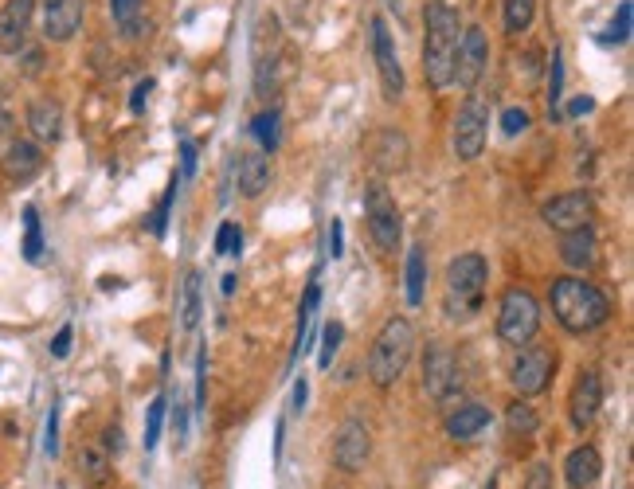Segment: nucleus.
<instances>
[{"mask_svg":"<svg viewBox=\"0 0 634 489\" xmlns=\"http://www.w3.org/2000/svg\"><path fill=\"white\" fill-rule=\"evenodd\" d=\"M533 16H537V0H505V28L513 36L525 32L533 24Z\"/></svg>","mask_w":634,"mask_h":489,"instance_id":"nucleus-30","label":"nucleus"},{"mask_svg":"<svg viewBox=\"0 0 634 489\" xmlns=\"http://www.w3.org/2000/svg\"><path fill=\"white\" fill-rule=\"evenodd\" d=\"M341 341H345V325H341V321H329V325H325V333H321L317 368H329V364H333V356H337V349H341Z\"/></svg>","mask_w":634,"mask_h":489,"instance_id":"nucleus-31","label":"nucleus"},{"mask_svg":"<svg viewBox=\"0 0 634 489\" xmlns=\"http://www.w3.org/2000/svg\"><path fill=\"white\" fill-rule=\"evenodd\" d=\"M541 329V306L525 286H509L498 306V337L505 345H529Z\"/></svg>","mask_w":634,"mask_h":489,"instance_id":"nucleus-5","label":"nucleus"},{"mask_svg":"<svg viewBox=\"0 0 634 489\" xmlns=\"http://www.w3.org/2000/svg\"><path fill=\"white\" fill-rule=\"evenodd\" d=\"M462 388L458 380V356L447 349V345H431L427 356H423V392L431 400H451L454 392Z\"/></svg>","mask_w":634,"mask_h":489,"instance_id":"nucleus-9","label":"nucleus"},{"mask_svg":"<svg viewBox=\"0 0 634 489\" xmlns=\"http://www.w3.org/2000/svg\"><path fill=\"white\" fill-rule=\"evenodd\" d=\"M196 321H200V270H188L181 286V325L196 329Z\"/></svg>","mask_w":634,"mask_h":489,"instance_id":"nucleus-26","label":"nucleus"},{"mask_svg":"<svg viewBox=\"0 0 634 489\" xmlns=\"http://www.w3.org/2000/svg\"><path fill=\"white\" fill-rule=\"evenodd\" d=\"M28 130H32L36 141L55 145L59 134H63V110H59V102H51V98L32 102V106H28Z\"/></svg>","mask_w":634,"mask_h":489,"instance_id":"nucleus-20","label":"nucleus"},{"mask_svg":"<svg viewBox=\"0 0 634 489\" xmlns=\"http://www.w3.org/2000/svg\"><path fill=\"white\" fill-rule=\"evenodd\" d=\"M423 286H427V251L415 243L408 251V302L419 306L423 302Z\"/></svg>","mask_w":634,"mask_h":489,"instance_id":"nucleus-25","label":"nucleus"},{"mask_svg":"<svg viewBox=\"0 0 634 489\" xmlns=\"http://www.w3.org/2000/svg\"><path fill=\"white\" fill-rule=\"evenodd\" d=\"M368 454H372V435H368V427H364L361 419L341 423L337 443H333V462H337V470L357 474V470H364Z\"/></svg>","mask_w":634,"mask_h":489,"instance_id":"nucleus-13","label":"nucleus"},{"mask_svg":"<svg viewBox=\"0 0 634 489\" xmlns=\"http://www.w3.org/2000/svg\"><path fill=\"white\" fill-rule=\"evenodd\" d=\"M486 489H494V486H486Z\"/></svg>","mask_w":634,"mask_h":489,"instance_id":"nucleus-51","label":"nucleus"},{"mask_svg":"<svg viewBox=\"0 0 634 489\" xmlns=\"http://www.w3.org/2000/svg\"><path fill=\"white\" fill-rule=\"evenodd\" d=\"M8 130H12V114L0 106V134H8Z\"/></svg>","mask_w":634,"mask_h":489,"instance_id":"nucleus-50","label":"nucleus"},{"mask_svg":"<svg viewBox=\"0 0 634 489\" xmlns=\"http://www.w3.org/2000/svg\"><path fill=\"white\" fill-rule=\"evenodd\" d=\"M486 282H490V267L482 255H458L447 267V317L451 321H466L482 310L486 298Z\"/></svg>","mask_w":634,"mask_h":489,"instance_id":"nucleus-4","label":"nucleus"},{"mask_svg":"<svg viewBox=\"0 0 634 489\" xmlns=\"http://www.w3.org/2000/svg\"><path fill=\"white\" fill-rule=\"evenodd\" d=\"M306 396H310V384H306V376L294 384V415H302L306 411Z\"/></svg>","mask_w":634,"mask_h":489,"instance_id":"nucleus-44","label":"nucleus"},{"mask_svg":"<svg viewBox=\"0 0 634 489\" xmlns=\"http://www.w3.org/2000/svg\"><path fill=\"white\" fill-rule=\"evenodd\" d=\"M505 427H509L513 435L529 439V435H537L541 419H537V411H533V407H529L525 400H513V403H509V411H505Z\"/></svg>","mask_w":634,"mask_h":489,"instance_id":"nucleus-27","label":"nucleus"},{"mask_svg":"<svg viewBox=\"0 0 634 489\" xmlns=\"http://www.w3.org/2000/svg\"><path fill=\"white\" fill-rule=\"evenodd\" d=\"M181 173L184 177L196 173V145H192V141H181Z\"/></svg>","mask_w":634,"mask_h":489,"instance_id":"nucleus-43","label":"nucleus"},{"mask_svg":"<svg viewBox=\"0 0 634 489\" xmlns=\"http://www.w3.org/2000/svg\"><path fill=\"white\" fill-rule=\"evenodd\" d=\"M24 59H28V67H24V71H28V75H36V71H40V67H44V51H28V55H24Z\"/></svg>","mask_w":634,"mask_h":489,"instance_id":"nucleus-47","label":"nucleus"},{"mask_svg":"<svg viewBox=\"0 0 634 489\" xmlns=\"http://www.w3.org/2000/svg\"><path fill=\"white\" fill-rule=\"evenodd\" d=\"M490 63V44H486V32L482 28H466L462 40H458V55H454V83L466 90L478 87L482 71Z\"/></svg>","mask_w":634,"mask_h":489,"instance_id":"nucleus-12","label":"nucleus"},{"mask_svg":"<svg viewBox=\"0 0 634 489\" xmlns=\"http://www.w3.org/2000/svg\"><path fill=\"white\" fill-rule=\"evenodd\" d=\"M556 372V353L544 345H525L513 360V388L521 396H541Z\"/></svg>","mask_w":634,"mask_h":489,"instance_id":"nucleus-8","label":"nucleus"},{"mask_svg":"<svg viewBox=\"0 0 634 489\" xmlns=\"http://www.w3.org/2000/svg\"><path fill=\"white\" fill-rule=\"evenodd\" d=\"M149 90H153V83H141V87L134 90V98H130V110H134V114H141V106H145V98H149Z\"/></svg>","mask_w":634,"mask_h":489,"instance_id":"nucleus-45","label":"nucleus"},{"mask_svg":"<svg viewBox=\"0 0 634 489\" xmlns=\"http://www.w3.org/2000/svg\"><path fill=\"white\" fill-rule=\"evenodd\" d=\"M560 98H564V55H560V51H552V71H548V106L556 110V106H560Z\"/></svg>","mask_w":634,"mask_h":489,"instance_id":"nucleus-34","label":"nucleus"},{"mask_svg":"<svg viewBox=\"0 0 634 489\" xmlns=\"http://www.w3.org/2000/svg\"><path fill=\"white\" fill-rule=\"evenodd\" d=\"M79 478L91 489H102L110 482V454L98 446H83L79 450Z\"/></svg>","mask_w":634,"mask_h":489,"instance_id":"nucleus-23","label":"nucleus"},{"mask_svg":"<svg viewBox=\"0 0 634 489\" xmlns=\"http://www.w3.org/2000/svg\"><path fill=\"white\" fill-rule=\"evenodd\" d=\"M271 184V165H267V153H239V192L247 200L263 196V188Z\"/></svg>","mask_w":634,"mask_h":489,"instance_id":"nucleus-22","label":"nucleus"},{"mask_svg":"<svg viewBox=\"0 0 634 489\" xmlns=\"http://www.w3.org/2000/svg\"><path fill=\"white\" fill-rule=\"evenodd\" d=\"M548 302H552V317L584 337L591 329H599L607 317H611V302L599 286H591L584 278H552V290H548Z\"/></svg>","mask_w":634,"mask_h":489,"instance_id":"nucleus-2","label":"nucleus"},{"mask_svg":"<svg viewBox=\"0 0 634 489\" xmlns=\"http://www.w3.org/2000/svg\"><path fill=\"white\" fill-rule=\"evenodd\" d=\"M106 450H114V454L122 450V431H118V427H110V431H106Z\"/></svg>","mask_w":634,"mask_h":489,"instance_id":"nucleus-48","label":"nucleus"},{"mask_svg":"<svg viewBox=\"0 0 634 489\" xmlns=\"http://www.w3.org/2000/svg\"><path fill=\"white\" fill-rule=\"evenodd\" d=\"M40 169H44V153H40L36 141H12L8 145V153H4V177L12 180V184H28Z\"/></svg>","mask_w":634,"mask_h":489,"instance_id":"nucleus-17","label":"nucleus"},{"mask_svg":"<svg viewBox=\"0 0 634 489\" xmlns=\"http://www.w3.org/2000/svg\"><path fill=\"white\" fill-rule=\"evenodd\" d=\"M607 40H615V44L631 40V0H623V4H619V16L611 20V32H607Z\"/></svg>","mask_w":634,"mask_h":489,"instance_id":"nucleus-36","label":"nucleus"},{"mask_svg":"<svg viewBox=\"0 0 634 489\" xmlns=\"http://www.w3.org/2000/svg\"><path fill=\"white\" fill-rule=\"evenodd\" d=\"M71 341H75V329H71V325H63V329L55 333V341H51V356H55V360H63V356L71 353Z\"/></svg>","mask_w":634,"mask_h":489,"instance_id":"nucleus-42","label":"nucleus"},{"mask_svg":"<svg viewBox=\"0 0 634 489\" xmlns=\"http://www.w3.org/2000/svg\"><path fill=\"white\" fill-rule=\"evenodd\" d=\"M251 134L259 137L263 153H271L274 145H278V114H274V110H267V114H259V118H255V126H251Z\"/></svg>","mask_w":634,"mask_h":489,"instance_id":"nucleus-33","label":"nucleus"},{"mask_svg":"<svg viewBox=\"0 0 634 489\" xmlns=\"http://www.w3.org/2000/svg\"><path fill=\"white\" fill-rule=\"evenodd\" d=\"M141 8L145 0H110V12L126 36H141Z\"/></svg>","mask_w":634,"mask_h":489,"instance_id":"nucleus-29","label":"nucleus"},{"mask_svg":"<svg viewBox=\"0 0 634 489\" xmlns=\"http://www.w3.org/2000/svg\"><path fill=\"white\" fill-rule=\"evenodd\" d=\"M83 12H87L83 0H44V12H40L44 36L51 44H67L83 28Z\"/></svg>","mask_w":634,"mask_h":489,"instance_id":"nucleus-15","label":"nucleus"},{"mask_svg":"<svg viewBox=\"0 0 634 489\" xmlns=\"http://www.w3.org/2000/svg\"><path fill=\"white\" fill-rule=\"evenodd\" d=\"M165 396H157V400L149 403V415H145V450H153L157 439H161V423H165Z\"/></svg>","mask_w":634,"mask_h":489,"instance_id":"nucleus-32","label":"nucleus"},{"mask_svg":"<svg viewBox=\"0 0 634 489\" xmlns=\"http://www.w3.org/2000/svg\"><path fill=\"white\" fill-rule=\"evenodd\" d=\"M411 349H415V329H411L408 317H388L384 329L376 333L372 349H368V380L388 392L392 384H400L404 368L411 360Z\"/></svg>","mask_w":634,"mask_h":489,"instance_id":"nucleus-3","label":"nucleus"},{"mask_svg":"<svg viewBox=\"0 0 634 489\" xmlns=\"http://www.w3.org/2000/svg\"><path fill=\"white\" fill-rule=\"evenodd\" d=\"M364 220H368V235H372L376 251L380 255H396L404 227H400V208H396V200H392V192L384 184H368V192H364Z\"/></svg>","mask_w":634,"mask_h":489,"instance_id":"nucleus-6","label":"nucleus"},{"mask_svg":"<svg viewBox=\"0 0 634 489\" xmlns=\"http://www.w3.org/2000/svg\"><path fill=\"white\" fill-rule=\"evenodd\" d=\"M599 470H603V458H599L595 446H576L564 462V478L572 489H591L599 482Z\"/></svg>","mask_w":634,"mask_h":489,"instance_id":"nucleus-19","label":"nucleus"},{"mask_svg":"<svg viewBox=\"0 0 634 489\" xmlns=\"http://www.w3.org/2000/svg\"><path fill=\"white\" fill-rule=\"evenodd\" d=\"M486 423H490V411H486L482 403H462L458 411L447 415V439L466 443V439H474L478 431H486Z\"/></svg>","mask_w":634,"mask_h":489,"instance_id":"nucleus-21","label":"nucleus"},{"mask_svg":"<svg viewBox=\"0 0 634 489\" xmlns=\"http://www.w3.org/2000/svg\"><path fill=\"white\" fill-rule=\"evenodd\" d=\"M239 247H243V231H239V223H224V227H220V235H216V251H220V255H239Z\"/></svg>","mask_w":634,"mask_h":489,"instance_id":"nucleus-35","label":"nucleus"},{"mask_svg":"<svg viewBox=\"0 0 634 489\" xmlns=\"http://www.w3.org/2000/svg\"><path fill=\"white\" fill-rule=\"evenodd\" d=\"M380 153H376V165L384 169V173H400L404 165H408V141L396 134V130H384L380 134Z\"/></svg>","mask_w":634,"mask_h":489,"instance_id":"nucleus-24","label":"nucleus"},{"mask_svg":"<svg viewBox=\"0 0 634 489\" xmlns=\"http://www.w3.org/2000/svg\"><path fill=\"white\" fill-rule=\"evenodd\" d=\"M599 407H603V380H599V372H580V380H576V388L568 396V419H572V427L588 431L591 423H595V415H599Z\"/></svg>","mask_w":634,"mask_h":489,"instance_id":"nucleus-16","label":"nucleus"},{"mask_svg":"<svg viewBox=\"0 0 634 489\" xmlns=\"http://www.w3.org/2000/svg\"><path fill=\"white\" fill-rule=\"evenodd\" d=\"M372 55H376V71H380V83H384V98H404V67H400V55L392 44V32L388 24L376 16L372 20Z\"/></svg>","mask_w":634,"mask_h":489,"instance_id":"nucleus-11","label":"nucleus"},{"mask_svg":"<svg viewBox=\"0 0 634 489\" xmlns=\"http://www.w3.org/2000/svg\"><path fill=\"white\" fill-rule=\"evenodd\" d=\"M208 356L200 353L196 356V411H204V403H208Z\"/></svg>","mask_w":634,"mask_h":489,"instance_id":"nucleus-39","label":"nucleus"},{"mask_svg":"<svg viewBox=\"0 0 634 489\" xmlns=\"http://www.w3.org/2000/svg\"><path fill=\"white\" fill-rule=\"evenodd\" d=\"M544 223L552 227V231H576V227H591L595 220V204H591V196L584 188H576V192H560V196H552L548 204H544Z\"/></svg>","mask_w":634,"mask_h":489,"instance_id":"nucleus-10","label":"nucleus"},{"mask_svg":"<svg viewBox=\"0 0 634 489\" xmlns=\"http://www.w3.org/2000/svg\"><path fill=\"white\" fill-rule=\"evenodd\" d=\"M501 130L509 137L525 134V130H529V114H525V110H505V114H501Z\"/></svg>","mask_w":634,"mask_h":489,"instance_id":"nucleus-38","label":"nucleus"},{"mask_svg":"<svg viewBox=\"0 0 634 489\" xmlns=\"http://www.w3.org/2000/svg\"><path fill=\"white\" fill-rule=\"evenodd\" d=\"M486 134H490V106L482 98H470L458 118H454V153L458 161H478L486 149Z\"/></svg>","mask_w":634,"mask_h":489,"instance_id":"nucleus-7","label":"nucleus"},{"mask_svg":"<svg viewBox=\"0 0 634 489\" xmlns=\"http://www.w3.org/2000/svg\"><path fill=\"white\" fill-rule=\"evenodd\" d=\"M329 251H333V259L341 255V220H333V227H329Z\"/></svg>","mask_w":634,"mask_h":489,"instance_id":"nucleus-46","label":"nucleus"},{"mask_svg":"<svg viewBox=\"0 0 634 489\" xmlns=\"http://www.w3.org/2000/svg\"><path fill=\"white\" fill-rule=\"evenodd\" d=\"M24 259L40 263L44 259V227H40V212L24 208Z\"/></svg>","mask_w":634,"mask_h":489,"instance_id":"nucleus-28","label":"nucleus"},{"mask_svg":"<svg viewBox=\"0 0 634 489\" xmlns=\"http://www.w3.org/2000/svg\"><path fill=\"white\" fill-rule=\"evenodd\" d=\"M591 106H595V102H591V98H576V102H572V106H568V114H588Z\"/></svg>","mask_w":634,"mask_h":489,"instance_id":"nucleus-49","label":"nucleus"},{"mask_svg":"<svg viewBox=\"0 0 634 489\" xmlns=\"http://www.w3.org/2000/svg\"><path fill=\"white\" fill-rule=\"evenodd\" d=\"M595 251H599V243H595V231H591V227H576V231H564V235H560V259H564V267L591 270L595 259H599Z\"/></svg>","mask_w":634,"mask_h":489,"instance_id":"nucleus-18","label":"nucleus"},{"mask_svg":"<svg viewBox=\"0 0 634 489\" xmlns=\"http://www.w3.org/2000/svg\"><path fill=\"white\" fill-rule=\"evenodd\" d=\"M44 450L55 458L59 454V407L47 411V431H44Z\"/></svg>","mask_w":634,"mask_h":489,"instance_id":"nucleus-40","label":"nucleus"},{"mask_svg":"<svg viewBox=\"0 0 634 489\" xmlns=\"http://www.w3.org/2000/svg\"><path fill=\"white\" fill-rule=\"evenodd\" d=\"M525 489H552V470H548V462H537V466L529 470Z\"/></svg>","mask_w":634,"mask_h":489,"instance_id":"nucleus-41","label":"nucleus"},{"mask_svg":"<svg viewBox=\"0 0 634 489\" xmlns=\"http://www.w3.org/2000/svg\"><path fill=\"white\" fill-rule=\"evenodd\" d=\"M173 200H177V180L169 184V192H165V200H161V208H157V216H153V235H165L169 212H173Z\"/></svg>","mask_w":634,"mask_h":489,"instance_id":"nucleus-37","label":"nucleus"},{"mask_svg":"<svg viewBox=\"0 0 634 489\" xmlns=\"http://www.w3.org/2000/svg\"><path fill=\"white\" fill-rule=\"evenodd\" d=\"M462 40V20L447 0L427 4V40H423V79L431 90H443L454 83V55Z\"/></svg>","mask_w":634,"mask_h":489,"instance_id":"nucleus-1","label":"nucleus"},{"mask_svg":"<svg viewBox=\"0 0 634 489\" xmlns=\"http://www.w3.org/2000/svg\"><path fill=\"white\" fill-rule=\"evenodd\" d=\"M32 16H36V0H8L0 12V55H16L28 44L32 32Z\"/></svg>","mask_w":634,"mask_h":489,"instance_id":"nucleus-14","label":"nucleus"}]
</instances>
